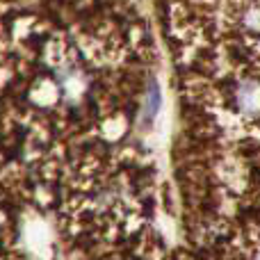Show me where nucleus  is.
<instances>
[{"instance_id": "f257e3e1", "label": "nucleus", "mask_w": 260, "mask_h": 260, "mask_svg": "<svg viewBox=\"0 0 260 260\" xmlns=\"http://www.w3.org/2000/svg\"><path fill=\"white\" fill-rule=\"evenodd\" d=\"M157 108H160V89H157V85H151V89H148V101H146V117L151 119L153 114L157 112Z\"/></svg>"}]
</instances>
